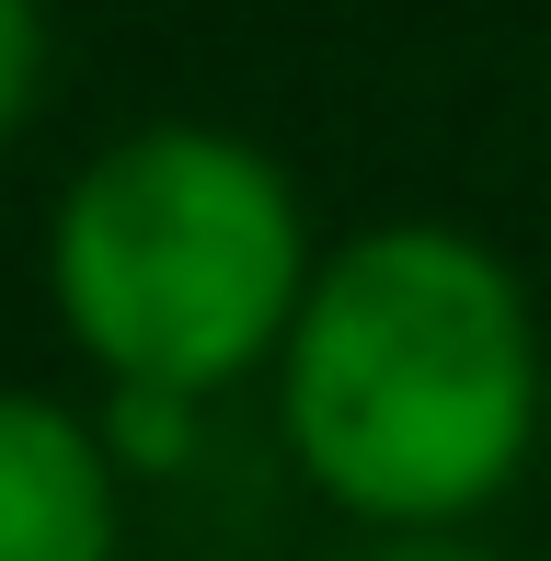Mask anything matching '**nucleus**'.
<instances>
[{
    "mask_svg": "<svg viewBox=\"0 0 551 561\" xmlns=\"http://www.w3.org/2000/svg\"><path fill=\"white\" fill-rule=\"evenodd\" d=\"M276 413L299 470L391 539L483 516L540 436L529 287L471 229H368L299 298Z\"/></svg>",
    "mask_w": 551,
    "mask_h": 561,
    "instance_id": "1",
    "label": "nucleus"
},
{
    "mask_svg": "<svg viewBox=\"0 0 551 561\" xmlns=\"http://www.w3.org/2000/svg\"><path fill=\"white\" fill-rule=\"evenodd\" d=\"M311 229L288 172L218 126H138L69 184L46 287L115 390H230L311 298Z\"/></svg>",
    "mask_w": 551,
    "mask_h": 561,
    "instance_id": "2",
    "label": "nucleus"
},
{
    "mask_svg": "<svg viewBox=\"0 0 551 561\" xmlns=\"http://www.w3.org/2000/svg\"><path fill=\"white\" fill-rule=\"evenodd\" d=\"M0 561H115V458L46 390H0Z\"/></svg>",
    "mask_w": 551,
    "mask_h": 561,
    "instance_id": "3",
    "label": "nucleus"
},
{
    "mask_svg": "<svg viewBox=\"0 0 551 561\" xmlns=\"http://www.w3.org/2000/svg\"><path fill=\"white\" fill-rule=\"evenodd\" d=\"M35 81H46V12L35 0H0V138L35 115Z\"/></svg>",
    "mask_w": 551,
    "mask_h": 561,
    "instance_id": "4",
    "label": "nucleus"
},
{
    "mask_svg": "<svg viewBox=\"0 0 551 561\" xmlns=\"http://www.w3.org/2000/svg\"><path fill=\"white\" fill-rule=\"evenodd\" d=\"M357 561H494V550L448 539V527H414V539H380V550H357Z\"/></svg>",
    "mask_w": 551,
    "mask_h": 561,
    "instance_id": "5",
    "label": "nucleus"
}]
</instances>
